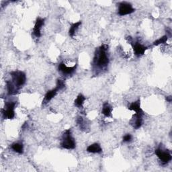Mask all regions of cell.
<instances>
[{"label":"cell","mask_w":172,"mask_h":172,"mask_svg":"<svg viewBox=\"0 0 172 172\" xmlns=\"http://www.w3.org/2000/svg\"><path fill=\"white\" fill-rule=\"evenodd\" d=\"M167 36H164V37H162L161 38H160V39H158L157 41L154 42L153 45H155V46H157L159 45H161V44L165 43L167 42Z\"/></svg>","instance_id":"cell-18"},{"label":"cell","mask_w":172,"mask_h":172,"mask_svg":"<svg viewBox=\"0 0 172 172\" xmlns=\"http://www.w3.org/2000/svg\"><path fill=\"white\" fill-rule=\"evenodd\" d=\"M133 50H134L135 55L138 57L144 55L145 51H146L147 48L146 47H145L143 45H141V44L138 42L135 43L133 45Z\"/></svg>","instance_id":"cell-8"},{"label":"cell","mask_w":172,"mask_h":172,"mask_svg":"<svg viewBox=\"0 0 172 172\" xmlns=\"http://www.w3.org/2000/svg\"><path fill=\"white\" fill-rule=\"evenodd\" d=\"M86 100V98L83 96L82 94H79L77 97L76 100H75V105L77 107H82V106L84 103V101Z\"/></svg>","instance_id":"cell-17"},{"label":"cell","mask_w":172,"mask_h":172,"mask_svg":"<svg viewBox=\"0 0 172 172\" xmlns=\"http://www.w3.org/2000/svg\"><path fill=\"white\" fill-rule=\"evenodd\" d=\"M61 146L66 149H73L76 147V142L71 134V130H67L63 136Z\"/></svg>","instance_id":"cell-1"},{"label":"cell","mask_w":172,"mask_h":172,"mask_svg":"<svg viewBox=\"0 0 172 172\" xmlns=\"http://www.w3.org/2000/svg\"><path fill=\"white\" fill-rule=\"evenodd\" d=\"M102 114L106 117H110L112 116V107L108 102L105 103L103 106Z\"/></svg>","instance_id":"cell-14"},{"label":"cell","mask_w":172,"mask_h":172,"mask_svg":"<svg viewBox=\"0 0 172 172\" xmlns=\"http://www.w3.org/2000/svg\"><path fill=\"white\" fill-rule=\"evenodd\" d=\"M59 91L58 88H55V89L52 90H50L48 91L47 94L45 95V102H49V101H51L52 98H54V97L56 96L57 91Z\"/></svg>","instance_id":"cell-13"},{"label":"cell","mask_w":172,"mask_h":172,"mask_svg":"<svg viewBox=\"0 0 172 172\" xmlns=\"http://www.w3.org/2000/svg\"><path fill=\"white\" fill-rule=\"evenodd\" d=\"M44 23H45V20H44V19L42 18H40L39 17V18L37 20V22L36 23H35L34 28L33 30V33L37 37H40L41 36V30L44 25Z\"/></svg>","instance_id":"cell-7"},{"label":"cell","mask_w":172,"mask_h":172,"mask_svg":"<svg viewBox=\"0 0 172 172\" xmlns=\"http://www.w3.org/2000/svg\"><path fill=\"white\" fill-rule=\"evenodd\" d=\"M81 24V22H78L75 23L71 26V28L69 29V34L70 37H73L75 34H76V30L78 29V28L79 27V26H80Z\"/></svg>","instance_id":"cell-16"},{"label":"cell","mask_w":172,"mask_h":172,"mask_svg":"<svg viewBox=\"0 0 172 172\" xmlns=\"http://www.w3.org/2000/svg\"><path fill=\"white\" fill-rule=\"evenodd\" d=\"M143 114H135L134 118H133V125L135 129H138L143 124V118L142 116Z\"/></svg>","instance_id":"cell-10"},{"label":"cell","mask_w":172,"mask_h":172,"mask_svg":"<svg viewBox=\"0 0 172 172\" xmlns=\"http://www.w3.org/2000/svg\"><path fill=\"white\" fill-rule=\"evenodd\" d=\"M12 149L14 151L17 153H22L24 151V147L22 144H21L20 143H15L14 144H12Z\"/></svg>","instance_id":"cell-15"},{"label":"cell","mask_w":172,"mask_h":172,"mask_svg":"<svg viewBox=\"0 0 172 172\" xmlns=\"http://www.w3.org/2000/svg\"><path fill=\"white\" fill-rule=\"evenodd\" d=\"M76 69V65H74L73 67H68L63 63H60L59 65V70L65 75H70L73 73L75 71Z\"/></svg>","instance_id":"cell-9"},{"label":"cell","mask_w":172,"mask_h":172,"mask_svg":"<svg viewBox=\"0 0 172 172\" xmlns=\"http://www.w3.org/2000/svg\"><path fill=\"white\" fill-rule=\"evenodd\" d=\"M132 140V136L130 134L126 135L124 137H123V142H130Z\"/></svg>","instance_id":"cell-20"},{"label":"cell","mask_w":172,"mask_h":172,"mask_svg":"<svg viewBox=\"0 0 172 172\" xmlns=\"http://www.w3.org/2000/svg\"><path fill=\"white\" fill-rule=\"evenodd\" d=\"M16 103L14 102H9L6 104L5 106V110L3 112V116L4 118L6 119H12L15 116L14 108Z\"/></svg>","instance_id":"cell-5"},{"label":"cell","mask_w":172,"mask_h":172,"mask_svg":"<svg viewBox=\"0 0 172 172\" xmlns=\"http://www.w3.org/2000/svg\"><path fill=\"white\" fill-rule=\"evenodd\" d=\"M107 48H106L105 46H102L100 48V49L98 52V53L97 54V59L95 61H96V64L99 67H104L106 66L109 63L108 57L106 53V51Z\"/></svg>","instance_id":"cell-3"},{"label":"cell","mask_w":172,"mask_h":172,"mask_svg":"<svg viewBox=\"0 0 172 172\" xmlns=\"http://www.w3.org/2000/svg\"><path fill=\"white\" fill-rule=\"evenodd\" d=\"M87 151L91 153H100L102 151V149L98 143H94L90 145L87 148Z\"/></svg>","instance_id":"cell-11"},{"label":"cell","mask_w":172,"mask_h":172,"mask_svg":"<svg viewBox=\"0 0 172 172\" xmlns=\"http://www.w3.org/2000/svg\"><path fill=\"white\" fill-rule=\"evenodd\" d=\"M129 110H133L136 112V114H143V112L142 109L140 108V105L139 101H137V102H135L131 103L129 106Z\"/></svg>","instance_id":"cell-12"},{"label":"cell","mask_w":172,"mask_h":172,"mask_svg":"<svg viewBox=\"0 0 172 172\" xmlns=\"http://www.w3.org/2000/svg\"><path fill=\"white\" fill-rule=\"evenodd\" d=\"M65 82L63 81V80H61V79H59V80H57V88H58L59 90H61L63 89V88L65 87Z\"/></svg>","instance_id":"cell-19"},{"label":"cell","mask_w":172,"mask_h":172,"mask_svg":"<svg viewBox=\"0 0 172 172\" xmlns=\"http://www.w3.org/2000/svg\"><path fill=\"white\" fill-rule=\"evenodd\" d=\"M155 153L160 161L164 164H167L171 160V154L169 152L164 151L163 149H157L155 151Z\"/></svg>","instance_id":"cell-6"},{"label":"cell","mask_w":172,"mask_h":172,"mask_svg":"<svg viewBox=\"0 0 172 172\" xmlns=\"http://www.w3.org/2000/svg\"><path fill=\"white\" fill-rule=\"evenodd\" d=\"M135 12V9L129 3L122 2L119 4L118 14L120 16H126L130 14Z\"/></svg>","instance_id":"cell-4"},{"label":"cell","mask_w":172,"mask_h":172,"mask_svg":"<svg viewBox=\"0 0 172 172\" xmlns=\"http://www.w3.org/2000/svg\"><path fill=\"white\" fill-rule=\"evenodd\" d=\"M11 76L12 77V82L17 90L20 87L22 86L26 82V75L22 71H14L11 73Z\"/></svg>","instance_id":"cell-2"}]
</instances>
